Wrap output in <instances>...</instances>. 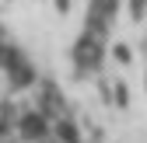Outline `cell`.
<instances>
[{
	"mask_svg": "<svg viewBox=\"0 0 147 143\" xmlns=\"http://www.w3.org/2000/svg\"><path fill=\"white\" fill-rule=\"evenodd\" d=\"M18 133H21V140H28V143H39L49 133V119L42 112H25L21 119H18Z\"/></svg>",
	"mask_w": 147,
	"mask_h": 143,
	"instance_id": "1",
	"label": "cell"
},
{
	"mask_svg": "<svg viewBox=\"0 0 147 143\" xmlns=\"http://www.w3.org/2000/svg\"><path fill=\"white\" fill-rule=\"evenodd\" d=\"M56 136H60V143H77V126L70 119H56Z\"/></svg>",
	"mask_w": 147,
	"mask_h": 143,
	"instance_id": "2",
	"label": "cell"
},
{
	"mask_svg": "<svg viewBox=\"0 0 147 143\" xmlns=\"http://www.w3.org/2000/svg\"><path fill=\"white\" fill-rule=\"evenodd\" d=\"M14 122H18V119H14L11 108H0V136H7V133L14 129Z\"/></svg>",
	"mask_w": 147,
	"mask_h": 143,
	"instance_id": "3",
	"label": "cell"
},
{
	"mask_svg": "<svg viewBox=\"0 0 147 143\" xmlns=\"http://www.w3.org/2000/svg\"><path fill=\"white\" fill-rule=\"evenodd\" d=\"M116 101H119V108H123V105H126V101H130V91H126V87H123V84L116 87Z\"/></svg>",
	"mask_w": 147,
	"mask_h": 143,
	"instance_id": "4",
	"label": "cell"
}]
</instances>
